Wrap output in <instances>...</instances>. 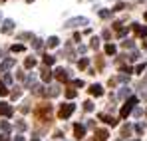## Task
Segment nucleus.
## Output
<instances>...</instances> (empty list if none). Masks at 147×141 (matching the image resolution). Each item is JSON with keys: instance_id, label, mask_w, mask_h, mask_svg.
<instances>
[{"instance_id": "f257e3e1", "label": "nucleus", "mask_w": 147, "mask_h": 141, "mask_svg": "<svg viewBox=\"0 0 147 141\" xmlns=\"http://www.w3.org/2000/svg\"><path fill=\"white\" fill-rule=\"evenodd\" d=\"M72 113H74V103H64V105L60 107V117L62 119L70 117Z\"/></svg>"}, {"instance_id": "f03ea898", "label": "nucleus", "mask_w": 147, "mask_h": 141, "mask_svg": "<svg viewBox=\"0 0 147 141\" xmlns=\"http://www.w3.org/2000/svg\"><path fill=\"white\" fill-rule=\"evenodd\" d=\"M135 103H137V97H131V99L121 107V117H127V115H129V111H131V107H133Z\"/></svg>"}, {"instance_id": "7ed1b4c3", "label": "nucleus", "mask_w": 147, "mask_h": 141, "mask_svg": "<svg viewBox=\"0 0 147 141\" xmlns=\"http://www.w3.org/2000/svg\"><path fill=\"white\" fill-rule=\"evenodd\" d=\"M68 28H76V26H88V18H72L66 22Z\"/></svg>"}, {"instance_id": "20e7f679", "label": "nucleus", "mask_w": 147, "mask_h": 141, "mask_svg": "<svg viewBox=\"0 0 147 141\" xmlns=\"http://www.w3.org/2000/svg\"><path fill=\"white\" fill-rule=\"evenodd\" d=\"M50 111H52V107H50V105H42V107H38V109H36V115H38L40 119H42V117H48Z\"/></svg>"}, {"instance_id": "39448f33", "label": "nucleus", "mask_w": 147, "mask_h": 141, "mask_svg": "<svg viewBox=\"0 0 147 141\" xmlns=\"http://www.w3.org/2000/svg\"><path fill=\"white\" fill-rule=\"evenodd\" d=\"M107 137H109V133H107L105 129H98V131H96V137H94V139H96V141H105Z\"/></svg>"}, {"instance_id": "423d86ee", "label": "nucleus", "mask_w": 147, "mask_h": 141, "mask_svg": "<svg viewBox=\"0 0 147 141\" xmlns=\"http://www.w3.org/2000/svg\"><path fill=\"white\" fill-rule=\"evenodd\" d=\"M56 78H58L60 82H66V80H68V72L64 70V68H58V70H56Z\"/></svg>"}, {"instance_id": "0eeeda50", "label": "nucleus", "mask_w": 147, "mask_h": 141, "mask_svg": "<svg viewBox=\"0 0 147 141\" xmlns=\"http://www.w3.org/2000/svg\"><path fill=\"white\" fill-rule=\"evenodd\" d=\"M0 115H12V107L8 103H0Z\"/></svg>"}, {"instance_id": "6e6552de", "label": "nucleus", "mask_w": 147, "mask_h": 141, "mask_svg": "<svg viewBox=\"0 0 147 141\" xmlns=\"http://www.w3.org/2000/svg\"><path fill=\"white\" fill-rule=\"evenodd\" d=\"M12 28H14V22H12V20H4V26H2V32H4V34L12 32Z\"/></svg>"}, {"instance_id": "1a4fd4ad", "label": "nucleus", "mask_w": 147, "mask_h": 141, "mask_svg": "<svg viewBox=\"0 0 147 141\" xmlns=\"http://www.w3.org/2000/svg\"><path fill=\"white\" fill-rule=\"evenodd\" d=\"M74 131H76V137H84V133H86L84 125H80V123H76V125H74Z\"/></svg>"}, {"instance_id": "9d476101", "label": "nucleus", "mask_w": 147, "mask_h": 141, "mask_svg": "<svg viewBox=\"0 0 147 141\" xmlns=\"http://www.w3.org/2000/svg\"><path fill=\"white\" fill-rule=\"evenodd\" d=\"M133 30H135V34H139V36H147V26L141 28L139 24H133Z\"/></svg>"}, {"instance_id": "9b49d317", "label": "nucleus", "mask_w": 147, "mask_h": 141, "mask_svg": "<svg viewBox=\"0 0 147 141\" xmlns=\"http://www.w3.org/2000/svg\"><path fill=\"white\" fill-rule=\"evenodd\" d=\"M90 94H92V95H101V94H103V90H101V86L96 84V86H92V88H90Z\"/></svg>"}, {"instance_id": "f8f14e48", "label": "nucleus", "mask_w": 147, "mask_h": 141, "mask_svg": "<svg viewBox=\"0 0 147 141\" xmlns=\"http://www.w3.org/2000/svg\"><path fill=\"white\" fill-rule=\"evenodd\" d=\"M99 119H103V121H105V123H109V125H115V123H117L113 117H109V115H105V113H99Z\"/></svg>"}, {"instance_id": "ddd939ff", "label": "nucleus", "mask_w": 147, "mask_h": 141, "mask_svg": "<svg viewBox=\"0 0 147 141\" xmlns=\"http://www.w3.org/2000/svg\"><path fill=\"white\" fill-rule=\"evenodd\" d=\"M50 78H52V74H50V70H46V68H42V80H44V82H50Z\"/></svg>"}, {"instance_id": "4468645a", "label": "nucleus", "mask_w": 147, "mask_h": 141, "mask_svg": "<svg viewBox=\"0 0 147 141\" xmlns=\"http://www.w3.org/2000/svg\"><path fill=\"white\" fill-rule=\"evenodd\" d=\"M14 66V60H6L2 66H0V70H8V68H12Z\"/></svg>"}, {"instance_id": "2eb2a0df", "label": "nucleus", "mask_w": 147, "mask_h": 141, "mask_svg": "<svg viewBox=\"0 0 147 141\" xmlns=\"http://www.w3.org/2000/svg\"><path fill=\"white\" fill-rule=\"evenodd\" d=\"M58 42H60V40H58L56 36H52V38L48 40V46H50V48H54V46H58Z\"/></svg>"}, {"instance_id": "dca6fc26", "label": "nucleus", "mask_w": 147, "mask_h": 141, "mask_svg": "<svg viewBox=\"0 0 147 141\" xmlns=\"http://www.w3.org/2000/svg\"><path fill=\"white\" fill-rule=\"evenodd\" d=\"M24 66H26V68H34V66H36V60H34V58H28Z\"/></svg>"}, {"instance_id": "f3484780", "label": "nucleus", "mask_w": 147, "mask_h": 141, "mask_svg": "<svg viewBox=\"0 0 147 141\" xmlns=\"http://www.w3.org/2000/svg\"><path fill=\"white\" fill-rule=\"evenodd\" d=\"M105 52H107V54H115V46H113V44H107V46H105Z\"/></svg>"}, {"instance_id": "a211bd4d", "label": "nucleus", "mask_w": 147, "mask_h": 141, "mask_svg": "<svg viewBox=\"0 0 147 141\" xmlns=\"http://www.w3.org/2000/svg\"><path fill=\"white\" fill-rule=\"evenodd\" d=\"M22 50H24L22 44H14V46H12V52H22Z\"/></svg>"}, {"instance_id": "6ab92c4d", "label": "nucleus", "mask_w": 147, "mask_h": 141, "mask_svg": "<svg viewBox=\"0 0 147 141\" xmlns=\"http://www.w3.org/2000/svg\"><path fill=\"white\" fill-rule=\"evenodd\" d=\"M84 107H86V111H92V109H94V103H92V101H86Z\"/></svg>"}, {"instance_id": "aec40b11", "label": "nucleus", "mask_w": 147, "mask_h": 141, "mask_svg": "<svg viewBox=\"0 0 147 141\" xmlns=\"http://www.w3.org/2000/svg\"><path fill=\"white\" fill-rule=\"evenodd\" d=\"M0 94H2V95H6V94H8V90H6V86H4L2 82H0Z\"/></svg>"}, {"instance_id": "412c9836", "label": "nucleus", "mask_w": 147, "mask_h": 141, "mask_svg": "<svg viewBox=\"0 0 147 141\" xmlns=\"http://www.w3.org/2000/svg\"><path fill=\"white\" fill-rule=\"evenodd\" d=\"M44 62H46V64H54V58H52V56H44Z\"/></svg>"}, {"instance_id": "4be33fe9", "label": "nucleus", "mask_w": 147, "mask_h": 141, "mask_svg": "<svg viewBox=\"0 0 147 141\" xmlns=\"http://www.w3.org/2000/svg\"><path fill=\"white\" fill-rule=\"evenodd\" d=\"M99 16H101V18H109V12H107V10H99Z\"/></svg>"}, {"instance_id": "5701e85b", "label": "nucleus", "mask_w": 147, "mask_h": 141, "mask_svg": "<svg viewBox=\"0 0 147 141\" xmlns=\"http://www.w3.org/2000/svg\"><path fill=\"white\" fill-rule=\"evenodd\" d=\"M80 68H82V70H84V68H88V60H86V58H84V60H80Z\"/></svg>"}, {"instance_id": "b1692460", "label": "nucleus", "mask_w": 147, "mask_h": 141, "mask_svg": "<svg viewBox=\"0 0 147 141\" xmlns=\"http://www.w3.org/2000/svg\"><path fill=\"white\" fill-rule=\"evenodd\" d=\"M0 127H2V129H4V131H10V125H8V123H6V121H2V123H0Z\"/></svg>"}, {"instance_id": "393cba45", "label": "nucleus", "mask_w": 147, "mask_h": 141, "mask_svg": "<svg viewBox=\"0 0 147 141\" xmlns=\"http://www.w3.org/2000/svg\"><path fill=\"white\" fill-rule=\"evenodd\" d=\"M143 70H145V64H139V66L135 68V72H137V74H139V72H143Z\"/></svg>"}, {"instance_id": "a878e982", "label": "nucleus", "mask_w": 147, "mask_h": 141, "mask_svg": "<svg viewBox=\"0 0 147 141\" xmlns=\"http://www.w3.org/2000/svg\"><path fill=\"white\" fill-rule=\"evenodd\" d=\"M99 46V40L98 38H94V40H92V48H98Z\"/></svg>"}, {"instance_id": "bb28decb", "label": "nucleus", "mask_w": 147, "mask_h": 141, "mask_svg": "<svg viewBox=\"0 0 147 141\" xmlns=\"http://www.w3.org/2000/svg\"><path fill=\"white\" fill-rule=\"evenodd\" d=\"M66 95H68V97H74V95H76V92H74V90H68V92H66Z\"/></svg>"}, {"instance_id": "cd10ccee", "label": "nucleus", "mask_w": 147, "mask_h": 141, "mask_svg": "<svg viewBox=\"0 0 147 141\" xmlns=\"http://www.w3.org/2000/svg\"><path fill=\"white\" fill-rule=\"evenodd\" d=\"M34 48H36V50H38V48H42V42H40V40H36V42H34Z\"/></svg>"}, {"instance_id": "c85d7f7f", "label": "nucleus", "mask_w": 147, "mask_h": 141, "mask_svg": "<svg viewBox=\"0 0 147 141\" xmlns=\"http://www.w3.org/2000/svg\"><path fill=\"white\" fill-rule=\"evenodd\" d=\"M0 141H8V137H6V135H2V137H0Z\"/></svg>"}, {"instance_id": "c756f323", "label": "nucleus", "mask_w": 147, "mask_h": 141, "mask_svg": "<svg viewBox=\"0 0 147 141\" xmlns=\"http://www.w3.org/2000/svg\"><path fill=\"white\" fill-rule=\"evenodd\" d=\"M14 141H24V139H22V137H16V139H14Z\"/></svg>"}, {"instance_id": "7c9ffc66", "label": "nucleus", "mask_w": 147, "mask_h": 141, "mask_svg": "<svg viewBox=\"0 0 147 141\" xmlns=\"http://www.w3.org/2000/svg\"><path fill=\"white\" fill-rule=\"evenodd\" d=\"M145 20H147V12H145Z\"/></svg>"}, {"instance_id": "2f4dec72", "label": "nucleus", "mask_w": 147, "mask_h": 141, "mask_svg": "<svg viewBox=\"0 0 147 141\" xmlns=\"http://www.w3.org/2000/svg\"><path fill=\"white\" fill-rule=\"evenodd\" d=\"M26 2H32V0H26Z\"/></svg>"}, {"instance_id": "473e14b6", "label": "nucleus", "mask_w": 147, "mask_h": 141, "mask_svg": "<svg viewBox=\"0 0 147 141\" xmlns=\"http://www.w3.org/2000/svg\"><path fill=\"white\" fill-rule=\"evenodd\" d=\"M0 2H4V0H0Z\"/></svg>"}, {"instance_id": "72a5a7b5", "label": "nucleus", "mask_w": 147, "mask_h": 141, "mask_svg": "<svg viewBox=\"0 0 147 141\" xmlns=\"http://www.w3.org/2000/svg\"><path fill=\"white\" fill-rule=\"evenodd\" d=\"M34 141H38V139H34Z\"/></svg>"}]
</instances>
